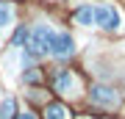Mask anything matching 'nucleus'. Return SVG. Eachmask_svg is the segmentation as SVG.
<instances>
[{
  "label": "nucleus",
  "instance_id": "2",
  "mask_svg": "<svg viewBox=\"0 0 125 119\" xmlns=\"http://www.w3.org/2000/svg\"><path fill=\"white\" fill-rule=\"evenodd\" d=\"M94 25L103 28V31H120L122 17L111 3H97L94 6Z\"/></svg>",
  "mask_w": 125,
  "mask_h": 119
},
{
  "label": "nucleus",
  "instance_id": "5",
  "mask_svg": "<svg viewBox=\"0 0 125 119\" xmlns=\"http://www.w3.org/2000/svg\"><path fill=\"white\" fill-rule=\"evenodd\" d=\"M50 55L56 58H70L72 53H75V42H72L70 33H53V42H50Z\"/></svg>",
  "mask_w": 125,
  "mask_h": 119
},
{
  "label": "nucleus",
  "instance_id": "7",
  "mask_svg": "<svg viewBox=\"0 0 125 119\" xmlns=\"http://www.w3.org/2000/svg\"><path fill=\"white\" fill-rule=\"evenodd\" d=\"M11 25H14V6L0 3V31H9Z\"/></svg>",
  "mask_w": 125,
  "mask_h": 119
},
{
  "label": "nucleus",
  "instance_id": "8",
  "mask_svg": "<svg viewBox=\"0 0 125 119\" xmlns=\"http://www.w3.org/2000/svg\"><path fill=\"white\" fill-rule=\"evenodd\" d=\"M45 119H70V111L64 108V105H58V102H47Z\"/></svg>",
  "mask_w": 125,
  "mask_h": 119
},
{
  "label": "nucleus",
  "instance_id": "6",
  "mask_svg": "<svg viewBox=\"0 0 125 119\" xmlns=\"http://www.w3.org/2000/svg\"><path fill=\"white\" fill-rule=\"evenodd\" d=\"M75 22L78 25H83V28H92L94 25V6L89 3V6H81V9H75Z\"/></svg>",
  "mask_w": 125,
  "mask_h": 119
},
{
  "label": "nucleus",
  "instance_id": "11",
  "mask_svg": "<svg viewBox=\"0 0 125 119\" xmlns=\"http://www.w3.org/2000/svg\"><path fill=\"white\" fill-rule=\"evenodd\" d=\"M25 80H28V83H36V80H39V72H36V69H28L25 72Z\"/></svg>",
  "mask_w": 125,
  "mask_h": 119
},
{
  "label": "nucleus",
  "instance_id": "4",
  "mask_svg": "<svg viewBox=\"0 0 125 119\" xmlns=\"http://www.w3.org/2000/svg\"><path fill=\"white\" fill-rule=\"evenodd\" d=\"M89 97H92V102H94V105H100V108H114L117 102H120V94H117L111 86H103V83L92 86Z\"/></svg>",
  "mask_w": 125,
  "mask_h": 119
},
{
  "label": "nucleus",
  "instance_id": "10",
  "mask_svg": "<svg viewBox=\"0 0 125 119\" xmlns=\"http://www.w3.org/2000/svg\"><path fill=\"white\" fill-rule=\"evenodd\" d=\"M25 44H28V28L20 25L17 31H14V47H25Z\"/></svg>",
  "mask_w": 125,
  "mask_h": 119
},
{
  "label": "nucleus",
  "instance_id": "1",
  "mask_svg": "<svg viewBox=\"0 0 125 119\" xmlns=\"http://www.w3.org/2000/svg\"><path fill=\"white\" fill-rule=\"evenodd\" d=\"M53 28L45 25V22H39V25H33L31 31H28V44L22 47V55L28 58H39V55H45L47 50H50V42H53Z\"/></svg>",
  "mask_w": 125,
  "mask_h": 119
},
{
  "label": "nucleus",
  "instance_id": "9",
  "mask_svg": "<svg viewBox=\"0 0 125 119\" xmlns=\"http://www.w3.org/2000/svg\"><path fill=\"white\" fill-rule=\"evenodd\" d=\"M14 116H17V102L11 97H6L0 102V119H14Z\"/></svg>",
  "mask_w": 125,
  "mask_h": 119
},
{
  "label": "nucleus",
  "instance_id": "12",
  "mask_svg": "<svg viewBox=\"0 0 125 119\" xmlns=\"http://www.w3.org/2000/svg\"><path fill=\"white\" fill-rule=\"evenodd\" d=\"M14 119H36V114H33V111H22V114H17Z\"/></svg>",
  "mask_w": 125,
  "mask_h": 119
},
{
  "label": "nucleus",
  "instance_id": "3",
  "mask_svg": "<svg viewBox=\"0 0 125 119\" xmlns=\"http://www.w3.org/2000/svg\"><path fill=\"white\" fill-rule=\"evenodd\" d=\"M53 89H56L58 94H64V97H72V94H78L81 83H78V78L72 75L70 69H58L56 75H53Z\"/></svg>",
  "mask_w": 125,
  "mask_h": 119
}]
</instances>
